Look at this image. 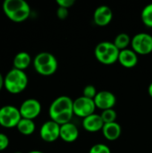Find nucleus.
<instances>
[{
    "label": "nucleus",
    "mask_w": 152,
    "mask_h": 153,
    "mask_svg": "<svg viewBox=\"0 0 152 153\" xmlns=\"http://www.w3.org/2000/svg\"><path fill=\"white\" fill-rule=\"evenodd\" d=\"M48 115L50 120L62 126L71 122L73 114V100L68 96H59L49 106Z\"/></svg>",
    "instance_id": "nucleus-1"
},
{
    "label": "nucleus",
    "mask_w": 152,
    "mask_h": 153,
    "mask_svg": "<svg viewBox=\"0 0 152 153\" xmlns=\"http://www.w3.org/2000/svg\"><path fill=\"white\" fill-rule=\"evenodd\" d=\"M3 11L13 22H22L30 15V7L24 0H5L3 3Z\"/></svg>",
    "instance_id": "nucleus-2"
},
{
    "label": "nucleus",
    "mask_w": 152,
    "mask_h": 153,
    "mask_svg": "<svg viewBox=\"0 0 152 153\" xmlns=\"http://www.w3.org/2000/svg\"><path fill=\"white\" fill-rule=\"evenodd\" d=\"M28 82L24 71L13 68L4 76V88L11 94H19L27 88Z\"/></svg>",
    "instance_id": "nucleus-3"
},
{
    "label": "nucleus",
    "mask_w": 152,
    "mask_h": 153,
    "mask_svg": "<svg viewBox=\"0 0 152 153\" xmlns=\"http://www.w3.org/2000/svg\"><path fill=\"white\" fill-rule=\"evenodd\" d=\"M33 66L39 74L50 76L56 72L58 61L53 54L49 52H40L34 57Z\"/></svg>",
    "instance_id": "nucleus-4"
},
{
    "label": "nucleus",
    "mask_w": 152,
    "mask_h": 153,
    "mask_svg": "<svg viewBox=\"0 0 152 153\" xmlns=\"http://www.w3.org/2000/svg\"><path fill=\"white\" fill-rule=\"evenodd\" d=\"M120 50L115 46L114 42L102 41L99 42L94 50V55L97 60L106 65H110L118 62Z\"/></svg>",
    "instance_id": "nucleus-5"
},
{
    "label": "nucleus",
    "mask_w": 152,
    "mask_h": 153,
    "mask_svg": "<svg viewBox=\"0 0 152 153\" xmlns=\"http://www.w3.org/2000/svg\"><path fill=\"white\" fill-rule=\"evenodd\" d=\"M18 108L12 105H5L0 108V126L4 128L16 127L22 119Z\"/></svg>",
    "instance_id": "nucleus-6"
},
{
    "label": "nucleus",
    "mask_w": 152,
    "mask_h": 153,
    "mask_svg": "<svg viewBox=\"0 0 152 153\" xmlns=\"http://www.w3.org/2000/svg\"><path fill=\"white\" fill-rule=\"evenodd\" d=\"M132 49L137 55H149L152 52V35L146 32H140L132 38Z\"/></svg>",
    "instance_id": "nucleus-7"
},
{
    "label": "nucleus",
    "mask_w": 152,
    "mask_h": 153,
    "mask_svg": "<svg viewBox=\"0 0 152 153\" xmlns=\"http://www.w3.org/2000/svg\"><path fill=\"white\" fill-rule=\"evenodd\" d=\"M96 108L94 100L88 99L84 96H81L73 100V114L82 119L94 114Z\"/></svg>",
    "instance_id": "nucleus-8"
},
{
    "label": "nucleus",
    "mask_w": 152,
    "mask_h": 153,
    "mask_svg": "<svg viewBox=\"0 0 152 153\" xmlns=\"http://www.w3.org/2000/svg\"><path fill=\"white\" fill-rule=\"evenodd\" d=\"M41 104L36 99H27L20 106L19 110L22 118L34 120L41 113Z\"/></svg>",
    "instance_id": "nucleus-9"
},
{
    "label": "nucleus",
    "mask_w": 152,
    "mask_h": 153,
    "mask_svg": "<svg viewBox=\"0 0 152 153\" xmlns=\"http://www.w3.org/2000/svg\"><path fill=\"white\" fill-rule=\"evenodd\" d=\"M39 136L46 143L56 142L60 138V125L52 120L46 121L40 127Z\"/></svg>",
    "instance_id": "nucleus-10"
},
{
    "label": "nucleus",
    "mask_w": 152,
    "mask_h": 153,
    "mask_svg": "<svg viewBox=\"0 0 152 153\" xmlns=\"http://www.w3.org/2000/svg\"><path fill=\"white\" fill-rule=\"evenodd\" d=\"M94 102L96 108L103 111L106 109L114 108V107L116 104V97L111 91H98L94 99Z\"/></svg>",
    "instance_id": "nucleus-11"
},
{
    "label": "nucleus",
    "mask_w": 152,
    "mask_h": 153,
    "mask_svg": "<svg viewBox=\"0 0 152 153\" xmlns=\"http://www.w3.org/2000/svg\"><path fill=\"white\" fill-rule=\"evenodd\" d=\"M113 19V12L108 5L98 6L93 13V21L96 25L104 27L108 25Z\"/></svg>",
    "instance_id": "nucleus-12"
},
{
    "label": "nucleus",
    "mask_w": 152,
    "mask_h": 153,
    "mask_svg": "<svg viewBox=\"0 0 152 153\" xmlns=\"http://www.w3.org/2000/svg\"><path fill=\"white\" fill-rule=\"evenodd\" d=\"M104 122L100 115L92 114L82 120V127L85 131L89 133H97L102 131L104 126Z\"/></svg>",
    "instance_id": "nucleus-13"
},
{
    "label": "nucleus",
    "mask_w": 152,
    "mask_h": 153,
    "mask_svg": "<svg viewBox=\"0 0 152 153\" xmlns=\"http://www.w3.org/2000/svg\"><path fill=\"white\" fill-rule=\"evenodd\" d=\"M79 137V129L72 122L60 126V138L68 143L75 142Z\"/></svg>",
    "instance_id": "nucleus-14"
},
{
    "label": "nucleus",
    "mask_w": 152,
    "mask_h": 153,
    "mask_svg": "<svg viewBox=\"0 0 152 153\" xmlns=\"http://www.w3.org/2000/svg\"><path fill=\"white\" fill-rule=\"evenodd\" d=\"M138 55L132 49V48H126L124 50H121L118 56V62L120 65L125 68H133L138 64Z\"/></svg>",
    "instance_id": "nucleus-15"
},
{
    "label": "nucleus",
    "mask_w": 152,
    "mask_h": 153,
    "mask_svg": "<svg viewBox=\"0 0 152 153\" xmlns=\"http://www.w3.org/2000/svg\"><path fill=\"white\" fill-rule=\"evenodd\" d=\"M102 134L104 137L110 142L117 140L122 134V128L121 126L117 122L105 124L102 129Z\"/></svg>",
    "instance_id": "nucleus-16"
},
{
    "label": "nucleus",
    "mask_w": 152,
    "mask_h": 153,
    "mask_svg": "<svg viewBox=\"0 0 152 153\" xmlns=\"http://www.w3.org/2000/svg\"><path fill=\"white\" fill-rule=\"evenodd\" d=\"M13 63V68L24 71L31 64V56L29 53L25 51H21L15 55Z\"/></svg>",
    "instance_id": "nucleus-17"
},
{
    "label": "nucleus",
    "mask_w": 152,
    "mask_h": 153,
    "mask_svg": "<svg viewBox=\"0 0 152 153\" xmlns=\"http://www.w3.org/2000/svg\"><path fill=\"white\" fill-rule=\"evenodd\" d=\"M19 133H21L23 135H30L32 134L36 130V125L33 120L22 118L19 124L16 126Z\"/></svg>",
    "instance_id": "nucleus-18"
},
{
    "label": "nucleus",
    "mask_w": 152,
    "mask_h": 153,
    "mask_svg": "<svg viewBox=\"0 0 152 153\" xmlns=\"http://www.w3.org/2000/svg\"><path fill=\"white\" fill-rule=\"evenodd\" d=\"M131 41H132V39L130 38V36L127 33L122 32V33H119L115 38L114 44L121 51V50L128 48L129 45H131Z\"/></svg>",
    "instance_id": "nucleus-19"
},
{
    "label": "nucleus",
    "mask_w": 152,
    "mask_h": 153,
    "mask_svg": "<svg viewBox=\"0 0 152 153\" xmlns=\"http://www.w3.org/2000/svg\"><path fill=\"white\" fill-rule=\"evenodd\" d=\"M142 21L143 24L149 28H152V3L147 4L141 13Z\"/></svg>",
    "instance_id": "nucleus-20"
},
{
    "label": "nucleus",
    "mask_w": 152,
    "mask_h": 153,
    "mask_svg": "<svg viewBox=\"0 0 152 153\" xmlns=\"http://www.w3.org/2000/svg\"><path fill=\"white\" fill-rule=\"evenodd\" d=\"M100 116H101V118H102L104 124L114 123V122H116V120L117 118V113L114 108L103 110Z\"/></svg>",
    "instance_id": "nucleus-21"
},
{
    "label": "nucleus",
    "mask_w": 152,
    "mask_h": 153,
    "mask_svg": "<svg viewBox=\"0 0 152 153\" xmlns=\"http://www.w3.org/2000/svg\"><path fill=\"white\" fill-rule=\"evenodd\" d=\"M97 93H98L97 89L95 88L94 85H91V84L86 85L82 91V96H84L88 99H90V100H94Z\"/></svg>",
    "instance_id": "nucleus-22"
},
{
    "label": "nucleus",
    "mask_w": 152,
    "mask_h": 153,
    "mask_svg": "<svg viewBox=\"0 0 152 153\" xmlns=\"http://www.w3.org/2000/svg\"><path fill=\"white\" fill-rule=\"evenodd\" d=\"M89 153H111V150L104 143H97L90 149Z\"/></svg>",
    "instance_id": "nucleus-23"
},
{
    "label": "nucleus",
    "mask_w": 152,
    "mask_h": 153,
    "mask_svg": "<svg viewBox=\"0 0 152 153\" xmlns=\"http://www.w3.org/2000/svg\"><path fill=\"white\" fill-rule=\"evenodd\" d=\"M9 146V138L6 134L0 133V152L4 151Z\"/></svg>",
    "instance_id": "nucleus-24"
},
{
    "label": "nucleus",
    "mask_w": 152,
    "mask_h": 153,
    "mask_svg": "<svg viewBox=\"0 0 152 153\" xmlns=\"http://www.w3.org/2000/svg\"><path fill=\"white\" fill-rule=\"evenodd\" d=\"M69 15V11L66 8L64 7H58L56 10V16L60 19V20H65L68 17Z\"/></svg>",
    "instance_id": "nucleus-25"
},
{
    "label": "nucleus",
    "mask_w": 152,
    "mask_h": 153,
    "mask_svg": "<svg viewBox=\"0 0 152 153\" xmlns=\"http://www.w3.org/2000/svg\"><path fill=\"white\" fill-rule=\"evenodd\" d=\"M74 0H56V4L59 7H64L66 9H69L74 4Z\"/></svg>",
    "instance_id": "nucleus-26"
},
{
    "label": "nucleus",
    "mask_w": 152,
    "mask_h": 153,
    "mask_svg": "<svg viewBox=\"0 0 152 153\" xmlns=\"http://www.w3.org/2000/svg\"><path fill=\"white\" fill-rule=\"evenodd\" d=\"M4 87V77H3L2 74L0 73V91Z\"/></svg>",
    "instance_id": "nucleus-27"
},
{
    "label": "nucleus",
    "mask_w": 152,
    "mask_h": 153,
    "mask_svg": "<svg viewBox=\"0 0 152 153\" xmlns=\"http://www.w3.org/2000/svg\"><path fill=\"white\" fill-rule=\"evenodd\" d=\"M148 93H149V95L152 98V82L149 85V87H148Z\"/></svg>",
    "instance_id": "nucleus-28"
},
{
    "label": "nucleus",
    "mask_w": 152,
    "mask_h": 153,
    "mask_svg": "<svg viewBox=\"0 0 152 153\" xmlns=\"http://www.w3.org/2000/svg\"><path fill=\"white\" fill-rule=\"evenodd\" d=\"M28 153H44V152H40V151L34 150V151H30V152H29Z\"/></svg>",
    "instance_id": "nucleus-29"
},
{
    "label": "nucleus",
    "mask_w": 152,
    "mask_h": 153,
    "mask_svg": "<svg viewBox=\"0 0 152 153\" xmlns=\"http://www.w3.org/2000/svg\"><path fill=\"white\" fill-rule=\"evenodd\" d=\"M14 153H22V152H14Z\"/></svg>",
    "instance_id": "nucleus-30"
}]
</instances>
